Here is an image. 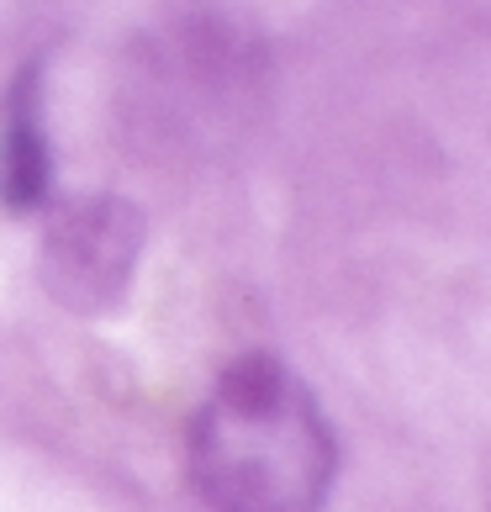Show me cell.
I'll return each instance as SVG.
<instances>
[{
    "label": "cell",
    "mask_w": 491,
    "mask_h": 512,
    "mask_svg": "<svg viewBox=\"0 0 491 512\" xmlns=\"http://www.w3.org/2000/svg\"><path fill=\"white\" fill-rule=\"evenodd\" d=\"M48 185H53V159L43 122H37V74H22L6 138H0V206L6 212H37L48 201Z\"/></svg>",
    "instance_id": "cell-3"
},
{
    "label": "cell",
    "mask_w": 491,
    "mask_h": 512,
    "mask_svg": "<svg viewBox=\"0 0 491 512\" xmlns=\"http://www.w3.org/2000/svg\"><path fill=\"white\" fill-rule=\"evenodd\" d=\"M333 460L323 407L275 354L233 359L191 423V481L212 512H317Z\"/></svg>",
    "instance_id": "cell-1"
},
{
    "label": "cell",
    "mask_w": 491,
    "mask_h": 512,
    "mask_svg": "<svg viewBox=\"0 0 491 512\" xmlns=\"http://www.w3.org/2000/svg\"><path fill=\"white\" fill-rule=\"evenodd\" d=\"M143 254V217L122 196H80L53 212L43 233V286L80 317L111 312Z\"/></svg>",
    "instance_id": "cell-2"
}]
</instances>
